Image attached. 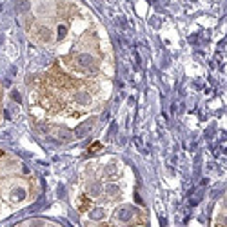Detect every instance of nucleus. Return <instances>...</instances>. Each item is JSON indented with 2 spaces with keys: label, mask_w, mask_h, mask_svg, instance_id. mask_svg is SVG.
Returning <instances> with one entry per match:
<instances>
[{
  "label": "nucleus",
  "mask_w": 227,
  "mask_h": 227,
  "mask_svg": "<svg viewBox=\"0 0 227 227\" xmlns=\"http://www.w3.org/2000/svg\"><path fill=\"white\" fill-rule=\"evenodd\" d=\"M76 62L80 64L82 67H89L91 64H95V60H93V57H89V55H78Z\"/></svg>",
  "instance_id": "nucleus-3"
},
{
  "label": "nucleus",
  "mask_w": 227,
  "mask_h": 227,
  "mask_svg": "<svg viewBox=\"0 0 227 227\" xmlns=\"http://www.w3.org/2000/svg\"><path fill=\"white\" fill-rule=\"evenodd\" d=\"M131 216H133V209H129V207H124L122 211H118V218L124 220V222H127Z\"/></svg>",
  "instance_id": "nucleus-4"
},
{
  "label": "nucleus",
  "mask_w": 227,
  "mask_h": 227,
  "mask_svg": "<svg viewBox=\"0 0 227 227\" xmlns=\"http://www.w3.org/2000/svg\"><path fill=\"white\" fill-rule=\"evenodd\" d=\"M107 193L116 194V193H118V187H116V186H107Z\"/></svg>",
  "instance_id": "nucleus-6"
},
{
  "label": "nucleus",
  "mask_w": 227,
  "mask_h": 227,
  "mask_svg": "<svg viewBox=\"0 0 227 227\" xmlns=\"http://www.w3.org/2000/svg\"><path fill=\"white\" fill-rule=\"evenodd\" d=\"M96 149H100V144H95L89 147V153H96Z\"/></svg>",
  "instance_id": "nucleus-7"
},
{
  "label": "nucleus",
  "mask_w": 227,
  "mask_h": 227,
  "mask_svg": "<svg viewBox=\"0 0 227 227\" xmlns=\"http://www.w3.org/2000/svg\"><path fill=\"white\" fill-rule=\"evenodd\" d=\"M102 216H104L102 209H96V211H93V213H91V218H95V220H100Z\"/></svg>",
  "instance_id": "nucleus-5"
},
{
  "label": "nucleus",
  "mask_w": 227,
  "mask_h": 227,
  "mask_svg": "<svg viewBox=\"0 0 227 227\" xmlns=\"http://www.w3.org/2000/svg\"><path fill=\"white\" fill-rule=\"evenodd\" d=\"M0 156H2V151H0Z\"/></svg>",
  "instance_id": "nucleus-10"
},
{
  "label": "nucleus",
  "mask_w": 227,
  "mask_h": 227,
  "mask_svg": "<svg viewBox=\"0 0 227 227\" xmlns=\"http://www.w3.org/2000/svg\"><path fill=\"white\" fill-rule=\"evenodd\" d=\"M47 131H49L51 136H55V138H58V140H67V138H69V133H67L65 129H60V127H49Z\"/></svg>",
  "instance_id": "nucleus-2"
},
{
  "label": "nucleus",
  "mask_w": 227,
  "mask_h": 227,
  "mask_svg": "<svg viewBox=\"0 0 227 227\" xmlns=\"http://www.w3.org/2000/svg\"><path fill=\"white\" fill-rule=\"evenodd\" d=\"M0 100H2V87H0Z\"/></svg>",
  "instance_id": "nucleus-9"
},
{
  "label": "nucleus",
  "mask_w": 227,
  "mask_h": 227,
  "mask_svg": "<svg viewBox=\"0 0 227 227\" xmlns=\"http://www.w3.org/2000/svg\"><path fill=\"white\" fill-rule=\"evenodd\" d=\"M95 125H96V118H89V120H85L82 124L76 127V131H75V135H76V138H85L93 129H95Z\"/></svg>",
  "instance_id": "nucleus-1"
},
{
  "label": "nucleus",
  "mask_w": 227,
  "mask_h": 227,
  "mask_svg": "<svg viewBox=\"0 0 227 227\" xmlns=\"http://www.w3.org/2000/svg\"><path fill=\"white\" fill-rule=\"evenodd\" d=\"M85 207H87V200L82 198V207H80V211H85Z\"/></svg>",
  "instance_id": "nucleus-8"
}]
</instances>
